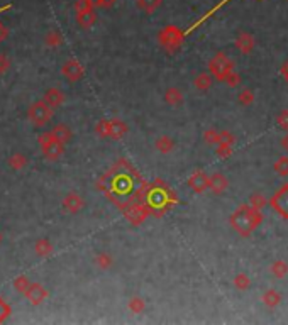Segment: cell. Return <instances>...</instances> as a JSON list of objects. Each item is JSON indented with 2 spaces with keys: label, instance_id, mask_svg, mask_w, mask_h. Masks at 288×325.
Segmentation results:
<instances>
[{
  "label": "cell",
  "instance_id": "obj_15",
  "mask_svg": "<svg viewBox=\"0 0 288 325\" xmlns=\"http://www.w3.org/2000/svg\"><path fill=\"white\" fill-rule=\"evenodd\" d=\"M165 102L171 107L180 105L183 102V92L180 88H176V86H169V88H166V92H165Z\"/></svg>",
  "mask_w": 288,
  "mask_h": 325
},
{
  "label": "cell",
  "instance_id": "obj_10",
  "mask_svg": "<svg viewBox=\"0 0 288 325\" xmlns=\"http://www.w3.org/2000/svg\"><path fill=\"white\" fill-rule=\"evenodd\" d=\"M63 73L68 80L72 81H78L82 77H83V66L77 61V59H70L65 66H63Z\"/></svg>",
  "mask_w": 288,
  "mask_h": 325
},
{
  "label": "cell",
  "instance_id": "obj_8",
  "mask_svg": "<svg viewBox=\"0 0 288 325\" xmlns=\"http://www.w3.org/2000/svg\"><path fill=\"white\" fill-rule=\"evenodd\" d=\"M208 181H210V176L205 171H202V169H197V171L192 173L190 178H188V186H190L195 193H204L205 190H208Z\"/></svg>",
  "mask_w": 288,
  "mask_h": 325
},
{
  "label": "cell",
  "instance_id": "obj_3",
  "mask_svg": "<svg viewBox=\"0 0 288 325\" xmlns=\"http://www.w3.org/2000/svg\"><path fill=\"white\" fill-rule=\"evenodd\" d=\"M261 222H263L261 210L251 207L249 203L239 205V207L236 208V212L231 215V219H229L231 227L243 237H249L251 234L261 225Z\"/></svg>",
  "mask_w": 288,
  "mask_h": 325
},
{
  "label": "cell",
  "instance_id": "obj_26",
  "mask_svg": "<svg viewBox=\"0 0 288 325\" xmlns=\"http://www.w3.org/2000/svg\"><path fill=\"white\" fill-rule=\"evenodd\" d=\"M202 137H204V142H207V144H210V146H217L220 142V132L215 129L205 130L202 134Z\"/></svg>",
  "mask_w": 288,
  "mask_h": 325
},
{
  "label": "cell",
  "instance_id": "obj_9",
  "mask_svg": "<svg viewBox=\"0 0 288 325\" xmlns=\"http://www.w3.org/2000/svg\"><path fill=\"white\" fill-rule=\"evenodd\" d=\"M254 44H256L254 38H252L249 33H246V31H241L234 39V46L238 47L243 54H249L251 51L254 49Z\"/></svg>",
  "mask_w": 288,
  "mask_h": 325
},
{
  "label": "cell",
  "instance_id": "obj_22",
  "mask_svg": "<svg viewBox=\"0 0 288 325\" xmlns=\"http://www.w3.org/2000/svg\"><path fill=\"white\" fill-rule=\"evenodd\" d=\"M247 203L251 205V207H254V208H258V210H261V208H264L266 207L268 203H270V200H266V197L263 195V193H252V195L249 197V202Z\"/></svg>",
  "mask_w": 288,
  "mask_h": 325
},
{
  "label": "cell",
  "instance_id": "obj_25",
  "mask_svg": "<svg viewBox=\"0 0 288 325\" xmlns=\"http://www.w3.org/2000/svg\"><path fill=\"white\" fill-rule=\"evenodd\" d=\"M238 100H239V104H241V105L247 107V105L254 104L256 97H254V93H252V90H249V88H244V90H241V92H239V95H238Z\"/></svg>",
  "mask_w": 288,
  "mask_h": 325
},
{
  "label": "cell",
  "instance_id": "obj_23",
  "mask_svg": "<svg viewBox=\"0 0 288 325\" xmlns=\"http://www.w3.org/2000/svg\"><path fill=\"white\" fill-rule=\"evenodd\" d=\"M95 22V14H93V10H82L78 12V24L83 27H90L92 24Z\"/></svg>",
  "mask_w": 288,
  "mask_h": 325
},
{
  "label": "cell",
  "instance_id": "obj_16",
  "mask_svg": "<svg viewBox=\"0 0 288 325\" xmlns=\"http://www.w3.org/2000/svg\"><path fill=\"white\" fill-rule=\"evenodd\" d=\"M212 83H214V77H212L210 73H200L195 77V80H193V85H195V88L199 90V92H207V90H210Z\"/></svg>",
  "mask_w": 288,
  "mask_h": 325
},
{
  "label": "cell",
  "instance_id": "obj_30",
  "mask_svg": "<svg viewBox=\"0 0 288 325\" xmlns=\"http://www.w3.org/2000/svg\"><path fill=\"white\" fill-rule=\"evenodd\" d=\"M44 296H46V291L42 290L41 286H31V293H29V298L33 300L34 303H39V302H42L44 300Z\"/></svg>",
  "mask_w": 288,
  "mask_h": 325
},
{
  "label": "cell",
  "instance_id": "obj_1",
  "mask_svg": "<svg viewBox=\"0 0 288 325\" xmlns=\"http://www.w3.org/2000/svg\"><path fill=\"white\" fill-rule=\"evenodd\" d=\"M102 190L109 200L119 208L125 210L136 202H143L146 185L141 174L125 160H121L110 171L102 178Z\"/></svg>",
  "mask_w": 288,
  "mask_h": 325
},
{
  "label": "cell",
  "instance_id": "obj_33",
  "mask_svg": "<svg viewBox=\"0 0 288 325\" xmlns=\"http://www.w3.org/2000/svg\"><path fill=\"white\" fill-rule=\"evenodd\" d=\"M46 100H48L51 105H60L63 102V93L58 92V90H51V92H48V95H46Z\"/></svg>",
  "mask_w": 288,
  "mask_h": 325
},
{
  "label": "cell",
  "instance_id": "obj_32",
  "mask_svg": "<svg viewBox=\"0 0 288 325\" xmlns=\"http://www.w3.org/2000/svg\"><path fill=\"white\" fill-rule=\"evenodd\" d=\"M217 156L219 158H229L232 154V146L231 144H226V142H219L217 144Z\"/></svg>",
  "mask_w": 288,
  "mask_h": 325
},
{
  "label": "cell",
  "instance_id": "obj_18",
  "mask_svg": "<svg viewBox=\"0 0 288 325\" xmlns=\"http://www.w3.org/2000/svg\"><path fill=\"white\" fill-rule=\"evenodd\" d=\"M261 300L268 308H275V307H278V305L282 303V295L271 288V290H266L263 293Z\"/></svg>",
  "mask_w": 288,
  "mask_h": 325
},
{
  "label": "cell",
  "instance_id": "obj_27",
  "mask_svg": "<svg viewBox=\"0 0 288 325\" xmlns=\"http://www.w3.org/2000/svg\"><path fill=\"white\" fill-rule=\"evenodd\" d=\"M275 173H278L280 176H288V156L278 158V161L273 164Z\"/></svg>",
  "mask_w": 288,
  "mask_h": 325
},
{
  "label": "cell",
  "instance_id": "obj_17",
  "mask_svg": "<svg viewBox=\"0 0 288 325\" xmlns=\"http://www.w3.org/2000/svg\"><path fill=\"white\" fill-rule=\"evenodd\" d=\"M155 148H156V151H160L161 154H169L175 149V141L169 136H161L155 141Z\"/></svg>",
  "mask_w": 288,
  "mask_h": 325
},
{
  "label": "cell",
  "instance_id": "obj_24",
  "mask_svg": "<svg viewBox=\"0 0 288 325\" xmlns=\"http://www.w3.org/2000/svg\"><path fill=\"white\" fill-rule=\"evenodd\" d=\"M127 308L132 312V314H143V312L146 310V302L143 298H139V296H132L127 303Z\"/></svg>",
  "mask_w": 288,
  "mask_h": 325
},
{
  "label": "cell",
  "instance_id": "obj_6",
  "mask_svg": "<svg viewBox=\"0 0 288 325\" xmlns=\"http://www.w3.org/2000/svg\"><path fill=\"white\" fill-rule=\"evenodd\" d=\"M270 205L282 219L288 220V183L282 185L276 190L275 195L270 198Z\"/></svg>",
  "mask_w": 288,
  "mask_h": 325
},
{
  "label": "cell",
  "instance_id": "obj_12",
  "mask_svg": "<svg viewBox=\"0 0 288 325\" xmlns=\"http://www.w3.org/2000/svg\"><path fill=\"white\" fill-rule=\"evenodd\" d=\"M227 186H229V181L222 173H214L210 176V181H208V190H210L212 193L220 195V193L226 192Z\"/></svg>",
  "mask_w": 288,
  "mask_h": 325
},
{
  "label": "cell",
  "instance_id": "obj_31",
  "mask_svg": "<svg viewBox=\"0 0 288 325\" xmlns=\"http://www.w3.org/2000/svg\"><path fill=\"white\" fill-rule=\"evenodd\" d=\"M276 124L282 130L288 132V109H283L282 112L276 116Z\"/></svg>",
  "mask_w": 288,
  "mask_h": 325
},
{
  "label": "cell",
  "instance_id": "obj_14",
  "mask_svg": "<svg viewBox=\"0 0 288 325\" xmlns=\"http://www.w3.org/2000/svg\"><path fill=\"white\" fill-rule=\"evenodd\" d=\"M63 205H65V208L68 210V212L77 213V212H80V210L83 208L85 202L82 200V198L78 197L77 193H70V195L65 198V202H63Z\"/></svg>",
  "mask_w": 288,
  "mask_h": 325
},
{
  "label": "cell",
  "instance_id": "obj_29",
  "mask_svg": "<svg viewBox=\"0 0 288 325\" xmlns=\"http://www.w3.org/2000/svg\"><path fill=\"white\" fill-rule=\"evenodd\" d=\"M95 263H97L98 268L109 269L110 266H112L114 261H112V256L107 254V252H100V254H97V257H95Z\"/></svg>",
  "mask_w": 288,
  "mask_h": 325
},
{
  "label": "cell",
  "instance_id": "obj_11",
  "mask_svg": "<svg viewBox=\"0 0 288 325\" xmlns=\"http://www.w3.org/2000/svg\"><path fill=\"white\" fill-rule=\"evenodd\" d=\"M49 117H51V110H49V107H46L44 104H38L31 109V119H33L38 125L46 124V122L49 121Z\"/></svg>",
  "mask_w": 288,
  "mask_h": 325
},
{
  "label": "cell",
  "instance_id": "obj_38",
  "mask_svg": "<svg viewBox=\"0 0 288 325\" xmlns=\"http://www.w3.org/2000/svg\"><path fill=\"white\" fill-rule=\"evenodd\" d=\"M287 2H288V0H287Z\"/></svg>",
  "mask_w": 288,
  "mask_h": 325
},
{
  "label": "cell",
  "instance_id": "obj_28",
  "mask_svg": "<svg viewBox=\"0 0 288 325\" xmlns=\"http://www.w3.org/2000/svg\"><path fill=\"white\" fill-rule=\"evenodd\" d=\"M53 136L60 142H68L72 139V132H70L68 127H65V125H58V127L53 130Z\"/></svg>",
  "mask_w": 288,
  "mask_h": 325
},
{
  "label": "cell",
  "instance_id": "obj_34",
  "mask_svg": "<svg viewBox=\"0 0 288 325\" xmlns=\"http://www.w3.org/2000/svg\"><path fill=\"white\" fill-rule=\"evenodd\" d=\"M224 83H226L227 86H231V88H234V86H238L241 83V75L234 70L231 75H227V78L224 80Z\"/></svg>",
  "mask_w": 288,
  "mask_h": 325
},
{
  "label": "cell",
  "instance_id": "obj_36",
  "mask_svg": "<svg viewBox=\"0 0 288 325\" xmlns=\"http://www.w3.org/2000/svg\"><path fill=\"white\" fill-rule=\"evenodd\" d=\"M280 71H282V77H283V80H285V81L288 83V61L283 63V65H282V70H280Z\"/></svg>",
  "mask_w": 288,
  "mask_h": 325
},
{
  "label": "cell",
  "instance_id": "obj_7",
  "mask_svg": "<svg viewBox=\"0 0 288 325\" xmlns=\"http://www.w3.org/2000/svg\"><path fill=\"white\" fill-rule=\"evenodd\" d=\"M125 217H127V220L131 222L132 225H141L144 224V220L148 219L151 213H149L148 207L144 205V202H136V203H132L131 207H127L124 210Z\"/></svg>",
  "mask_w": 288,
  "mask_h": 325
},
{
  "label": "cell",
  "instance_id": "obj_21",
  "mask_svg": "<svg viewBox=\"0 0 288 325\" xmlns=\"http://www.w3.org/2000/svg\"><path fill=\"white\" fill-rule=\"evenodd\" d=\"M161 0H137V7L146 14H153L155 10L160 9Z\"/></svg>",
  "mask_w": 288,
  "mask_h": 325
},
{
  "label": "cell",
  "instance_id": "obj_13",
  "mask_svg": "<svg viewBox=\"0 0 288 325\" xmlns=\"http://www.w3.org/2000/svg\"><path fill=\"white\" fill-rule=\"evenodd\" d=\"M125 132H127V125L122 121H117V119L109 121V137H112V139H121V137H124Z\"/></svg>",
  "mask_w": 288,
  "mask_h": 325
},
{
  "label": "cell",
  "instance_id": "obj_37",
  "mask_svg": "<svg viewBox=\"0 0 288 325\" xmlns=\"http://www.w3.org/2000/svg\"><path fill=\"white\" fill-rule=\"evenodd\" d=\"M282 148L285 149V151H287V154H288V132H287V136H285V137H283V139H282Z\"/></svg>",
  "mask_w": 288,
  "mask_h": 325
},
{
  "label": "cell",
  "instance_id": "obj_35",
  "mask_svg": "<svg viewBox=\"0 0 288 325\" xmlns=\"http://www.w3.org/2000/svg\"><path fill=\"white\" fill-rule=\"evenodd\" d=\"M220 142H226V144L234 146V142H236L234 134H231L229 130H222V132H220Z\"/></svg>",
  "mask_w": 288,
  "mask_h": 325
},
{
  "label": "cell",
  "instance_id": "obj_20",
  "mask_svg": "<svg viewBox=\"0 0 288 325\" xmlns=\"http://www.w3.org/2000/svg\"><path fill=\"white\" fill-rule=\"evenodd\" d=\"M232 284H234L238 290L244 291V290H247V288L251 286V280H249V276H247L246 273H238V275L234 276V280H232Z\"/></svg>",
  "mask_w": 288,
  "mask_h": 325
},
{
  "label": "cell",
  "instance_id": "obj_5",
  "mask_svg": "<svg viewBox=\"0 0 288 325\" xmlns=\"http://www.w3.org/2000/svg\"><path fill=\"white\" fill-rule=\"evenodd\" d=\"M234 71V61H231L226 53H217L214 58L208 61V73L219 81H224L227 75Z\"/></svg>",
  "mask_w": 288,
  "mask_h": 325
},
{
  "label": "cell",
  "instance_id": "obj_4",
  "mask_svg": "<svg viewBox=\"0 0 288 325\" xmlns=\"http://www.w3.org/2000/svg\"><path fill=\"white\" fill-rule=\"evenodd\" d=\"M185 39V33H181L176 26H166L160 31L158 34V42L168 53H176L180 49L181 44H183Z\"/></svg>",
  "mask_w": 288,
  "mask_h": 325
},
{
  "label": "cell",
  "instance_id": "obj_2",
  "mask_svg": "<svg viewBox=\"0 0 288 325\" xmlns=\"http://www.w3.org/2000/svg\"><path fill=\"white\" fill-rule=\"evenodd\" d=\"M143 202L151 215L161 217L176 203V197L163 180H155L151 185L146 186Z\"/></svg>",
  "mask_w": 288,
  "mask_h": 325
},
{
  "label": "cell",
  "instance_id": "obj_19",
  "mask_svg": "<svg viewBox=\"0 0 288 325\" xmlns=\"http://www.w3.org/2000/svg\"><path fill=\"white\" fill-rule=\"evenodd\" d=\"M271 275H273L276 280L287 278V275H288V263H287V261L276 259L275 263L271 264Z\"/></svg>",
  "mask_w": 288,
  "mask_h": 325
}]
</instances>
